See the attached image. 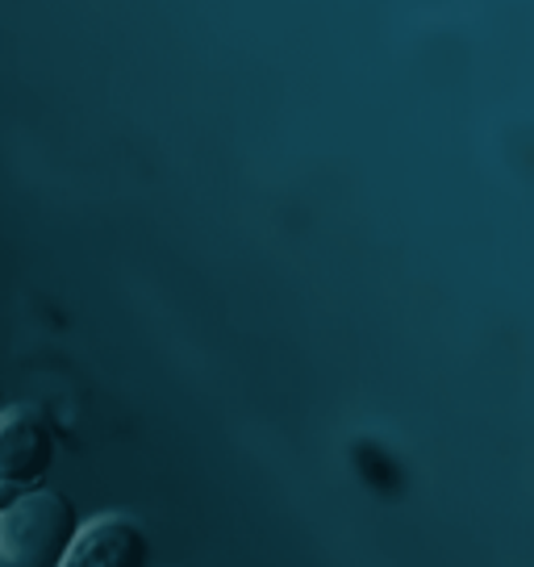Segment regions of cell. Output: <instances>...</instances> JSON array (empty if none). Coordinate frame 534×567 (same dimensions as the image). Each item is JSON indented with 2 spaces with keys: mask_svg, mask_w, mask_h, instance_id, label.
<instances>
[{
  "mask_svg": "<svg viewBox=\"0 0 534 567\" xmlns=\"http://www.w3.org/2000/svg\"><path fill=\"white\" fill-rule=\"evenodd\" d=\"M80 530L75 501L59 488H21L0 505V567H59Z\"/></svg>",
  "mask_w": 534,
  "mask_h": 567,
  "instance_id": "6da1fadb",
  "label": "cell"
},
{
  "mask_svg": "<svg viewBox=\"0 0 534 567\" xmlns=\"http://www.w3.org/2000/svg\"><path fill=\"white\" fill-rule=\"evenodd\" d=\"M0 409H4V392H0Z\"/></svg>",
  "mask_w": 534,
  "mask_h": 567,
  "instance_id": "277c9868",
  "label": "cell"
},
{
  "mask_svg": "<svg viewBox=\"0 0 534 567\" xmlns=\"http://www.w3.org/2000/svg\"><path fill=\"white\" fill-rule=\"evenodd\" d=\"M54 425L34 405L0 409V480L18 488H38L54 467Z\"/></svg>",
  "mask_w": 534,
  "mask_h": 567,
  "instance_id": "7a4b0ae2",
  "label": "cell"
},
{
  "mask_svg": "<svg viewBox=\"0 0 534 567\" xmlns=\"http://www.w3.org/2000/svg\"><path fill=\"white\" fill-rule=\"evenodd\" d=\"M59 567H151V538L125 514H101L75 530Z\"/></svg>",
  "mask_w": 534,
  "mask_h": 567,
  "instance_id": "3957f363",
  "label": "cell"
}]
</instances>
